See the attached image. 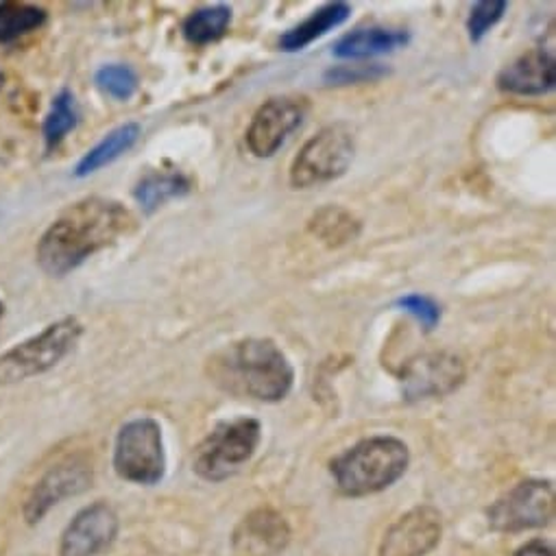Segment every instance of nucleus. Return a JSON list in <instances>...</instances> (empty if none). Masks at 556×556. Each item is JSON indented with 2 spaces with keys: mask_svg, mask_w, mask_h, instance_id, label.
<instances>
[{
  "mask_svg": "<svg viewBox=\"0 0 556 556\" xmlns=\"http://www.w3.org/2000/svg\"><path fill=\"white\" fill-rule=\"evenodd\" d=\"M129 210L105 197H86L66 207L42 233L36 255L45 273L64 277L131 227Z\"/></svg>",
  "mask_w": 556,
  "mask_h": 556,
  "instance_id": "f257e3e1",
  "label": "nucleus"
},
{
  "mask_svg": "<svg viewBox=\"0 0 556 556\" xmlns=\"http://www.w3.org/2000/svg\"><path fill=\"white\" fill-rule=\"evenodd\" d=\"M210 382L227 395L277 404L289 397L295 369L270 339H240L214 352L205 363Z\"/></svg>",
  "mask_w": 556,
  "mask_h": 556,
  "instance_id": "f03ea898",
  "label": "nucleus"
},
{
  "mask_svg": "<svg viewBox=\"0 0 556 556\" xmlns=\"http://www.w3.org/2000/svg\"><path fill=\"white\" fill-rule=\"evenodd\" d=\"M408 445L397 437H369L330 463L337 489L345 497H367L393 486L408 469Z\"/></svg>",
  "mask_w": 556,
  "mask_h": 556,
  "instance_id": "7ed1b4c3",
  "label": "nucleus"
},
{
  "mask_svg": "<svg viewBox=\"0 0 556 556\" xmlns=\"http://www.w3.org/2000/svg\"><path fill=\"white\" fill-rule=\"evenodd\" d=\"M260 441L262 424L253 417L218 421L197 445L192 469L205 482H223L253 458Z\"/></svg>",
  "mask_w": 556,
  "mask_h": 556,
  "instance_id": "20e7f679",
  "label": "nucleus"
},
{
  "mask_svg": "<svg viewBox=\"0 0 556 556\" xmlns=\"http://www.w3.org/2000/svg\"><path fill=\"white\" fill-rule=\"evenodd\" d=\"M84 324L64 317L0 356V384H18L58 367L81 341Z\"/></svg>",
  "mask_w": 556,
  "mask_h": 556,
  "instance_id": "39448f33",
  "label": "nucleus"
},
{
  "mask_svg": "<svg viewBox=\"0 0 556 556\" xmlns=\"http://www.w3.org/2000/svg\"><path fill=\"white\" fill-rule=\"evenodd\" d=\"M114 469L118 478L142 486H155L164 480V437L153 417L131 419L118 430L114 445Z\"/></svg>",
  "mask_w": 556,
  "mask_h": 556,
  "instance_id": "423d86ee",
  "label": "nucleus"
},
{
  "mask_svg": "<svg viewBox=\"0 0 556 556\" xmlns=\"http://www.w3.org/2000/svg\"><path fill=\"white\" fill-rule=\"evenodd\" d=\"M356 155V138L345 125H330L313 136L295 155L289 179L298 190L330 184L348 173Z\"/></svg>",
  "mask_w": 556,
  "mask_h": 556,
  "instance_id": "0eeeda50",
  "label": "nucleus"
},
{
  "mask_svg": "<svg viewBox=\"0 0 556 556\" xmlns=\"http://www.w3.org/2000/svg\"><path fill=\"white\" fill-rule=\"evenodd\" d=\"M556 497L549 480L528 478L508 489L486 508L489 528L504 534L545 528L554 519Z\"/></svg>",
  "mask_w": 556,
  "mask_h": 556,
  "instance_id": "6e6552de",
  "label": "nucleus"
},
{
  "mask_svg": "<svg viewBox=\"0 0 556 556\" xmlns=\"http://www.w3.org/2000/svg\"><path fill=\"white\" fill-rule=\"evenodd\" d=\"M306 114L308 101L304 97H273L264 101L244 131L247 149L260 160L273 157L304 125Z\"/></svg>",
  "mask_w": 556,
  "mask_h": 556,
  "instance_id": "1a4fd4ad",
  "label": "nucleus"
},
{
  "mask_svg": "<svg viewBox=\"0 0 556 556\" xmlns=\"http://www.w3.org/2000/svg\"><path fill=\"white\" fill-rule=\"evenodd\" d=\"M400 382L406 402L445 397L465 382V365L445 352L421 354L402 365Z\"/></svg>",
  "mask_w": 556,
  "mask_h": 556,
  "instance_id": "9d476101",
  "label": "nucleus"
},
{
  "mask_svg": "<svg viewBox=\"0 0 556 556\" xmlns=\"http://www.w3.org/2000/svg\"><path fill=\"white\" fill-rule=\"evenodd\" d=\"M92 465L79 456L53 465L31 489L25 502L27 523H40L49 510L68 497L81 495L92 486Z\"/></svg>",
  "mask_w": 556,
  "mask_h": 556,
  "instance_id": "9b49d317",
  "label": "nucleus"
},
{
  "mask_svg": "<svg viewBox=\"0 0 556 556\" xmlns=\"http://www.w3.org/2000/svg\"><path fill=\"white\" fill-rule=\"evenodd\" d=\"M443 536V517L434 506H415L384 532L378 556H428Z\"/></svg>",
  "mask_w": 556,
  "mask_h": 556,
  "instance_id": "f8f14e48",
  "label": "nucleus"
},
{
  "mask_svg": "<svg viewBox=\"0 0 556 556\" xmlns=\"http://www.w3.org/2000/svg\"><path fill=\"white\" fill-rule=\"evenodd\" d=\"M118 534V515L108 502H94L79 510L66 526L60 556H99Z\"/></svg>",
  "mask_w": 556,
  "mask_h": 556,
  "instance_id": "ddd939ff",
  "label": "nucleus"
},
{
  "mask_svg": "<svg viewBox=\"0 0 556 556\" xmlns=\"http://www.w3.org/2000/svg\"><path fill=\"white\" fill-rule=\"evenodd\" d=\"M291 526L273 508H255L242 517L231 536L236 556H277L291 543Z\"/></svg>",
  "mask_w": 556,
  "mask_h": 556,
  "instance_id": "4468645a",
  "label": "nucleus"
},
{
  "mask_svg": "<svg viewBox=\"0 0 556 556\" xmlns=\"http://www.w3.org/2000/svg\"><path fill=\"white\" fill-rule=\"evenodd\" d=\"M556 86V60L547 47L532 49L504 66L497 75V88L515 97H543Z\"/></svg>",
  "mask_w": 556,
  "mask_h": 556,
  "instance_id": "2eb2a0df",
  "label": "nucleus"
},
{
  "mask_svg": "<svg viewBox=\"0 0 556 556\" xmlns=\"http://www.w3.org/2000/svg\"><path fill=\"white\" fill-rule=\"evenodd\" d=\"M410 34L406 29H393L382 25L358 27L345 34L332 49V55L348 62H365L380 55L395 53L408 47Z\"/></svg>",
  "mask_w": 556,
  "mask_h": 556,
  "instance_id": "dca6fc26",
  "label": "nucleus"
},
{
  "mask_svg": "<svg viewBox=\"0 0 556 556\" xmlns=\"http://www.w3.org/2000/svg\"><path fill=\"white\" fill-rule=\"evenodd\" d=\"M350 16H352V8L348 3H341V0H337V3H328L319 10H315L300 25L285 31L277 45H280V51H285V53H300V51L308 49L313 42H317L319 38H324L330 31L345 25L350 21Z\"/></svg>",
  "mask_w": 556,
  "mask_h": 556,
  "instance_id": "f3484780",
  "label": "nucleus"
},
{
  "mask_svg": "<svg viewBox=\"0 0 556 556\" xmlns=\"http://www.w3.org/2000/svg\"><path fill=\"white\" fill-rule=\"evenodd\" d=\"M192 190V179L179 168H157L140 177L134 188V199L142 212L153 214L173 199H181Z\"/></svg>",
  "mask_w": 556,
  "mask_h": 556,
  "instance_id": "a211bd4d",
  "label": "nucleus"
},
{
  "mask_svg": "<svg viewBox=\"0 0 556 556\" xmlns=\"http://www.w3.org/2000/svg\"><path fill=\"white\" fill-rule=\"evenodd\" d=\"M142 136V127L138 123H125L116 129H112L103 140H99L75 166L73 175L84 179L90 177L94 173H99L101 168L114 164L118 157H123L125 153H129L136 142Z\"/></svg>",
  "mask_w": 556,
  "mask_h": 556,
  "instance_id": "6ab92c4d",
  "label": "nucleus"
},
{
  "mask_svg": "<svg viewBox=\"0 0 556 556\" xmlns=\"http://www.w3.org/2000/svg\"><path fill=\"white\" fill-rule=\"evenodd\" d=\"M308 231L324 244L337 249V247L354 242L361 236L363 220L352 210L330 203V205L319 207L311 216Z\"/></svg>",
  "mask_w": 556,
  "mask_h": 556,
  "instance_id": "aec40b11",
  "label": "nucleus"
},
{
  "mask_svg": "<svg viewBox=\"0 0 556 556\" xmlns=\"http://www.w3.org/2000/svg\"><path fill=\"white\" fill-rule=\"evenodd\" d=\"M231 25V8L205 5L186 16L181 23V36L192 47H207L225 38Z\"/></svg>",
  "mask_w": 556,
  "mask_h": 556,
  "instance_id": "412c9836",
  "label": "nucleus"
},
{
  "mask_svg": "<svg viewBox=\"0 0 556 556\" xmlns=\"http://www.w3.org/2000/svg\"><path fill=\"white\" fill-rule=\"evenodd\" d=\"M49 14L29 3H14V0H8V3H0V45H10L16 42L47 25Z\"/></svg>",
  "mask_w": 556,
  "mask_h": 556,
  "instance_id": "4be33fe9",
  "label": "nucleus"
},
{
  "mask_svg": "<svg viewBox=\"0 0 556 556\" xmlns=\"http://www.w3.org/2000/svg\"><path fill=\"white\" fill-rule=\"evenodd\" d=\"M77 125H79L77 99L71 90H62L53 99L51 110L42 123V138H45L47 151H55L68 138V134L77 129Z\"/></svg>",
  "mask_w": 556,
  "mask_h": 556,
  "instance_id": "5701e85b",
  "label": "nucleus"
},
{
  "mask_svg": "<svg viewBox=\"0 0 556 556\" xmlns=\"http://www.w3.org/2000/svg\"><path fill=\"white\" fill-rule=\"evenodd\" d=\"M97 88L116 101H129L138 92V75L125 64H105L94 75Z\"/></svg>",
  "mask_w": 556,
  "mask_h": 556,
  "instance_id": "b1692460",
  "label": "nucleus"
},
{
  "mask_svg": "<svg viewBox=\"0 0 556 556\" xmlns=\"http://www.w3.org/2000/svg\"><path fill=\"white\" fill-rule=\"evenodd\" d=\"M506 10H508V3H504V0H480V3H476L469 10V16L465 21L469 40L473 45H480L489 36V31L500 25Z\"/></svg>",
  "mask_w": 556,
  "mask_h": 556,
  "instance_id": "393cba45",
  "label": "nucleus"
},
{
  "mask_svg": "<svg viewBox=\"0 0 556 556\" xmlns=\"http://www.w3.org/2000/svg\"><path fill=\"white\" fill-rule=\"evenodd\" d=\"M389 75V68L382 64H365V62H354V64H339L326 71L324 84L326 86H356V84H374L380 81Z\"/></svg>",
  "mask_w": 556,
  "mask_h": 556,
  "instance_id": "a878e982",
  "label": "nucleus"
},
{
  "mask_svg": "<svg viewBox=\"0 0 556 556\" xmlns=\"http://www.w3.org/2000/svg\"><path fill=\"white\" fill-rule=\"evenodd\" d=\"M395 308L406 313L408 317H413L421 326L424 332H432L441 324V317H443L441 306L424 293L402 295L400 300H395Z\"/></svg>",
  "mask_w": 556,
  "mask_h": 556,
  "instance_id": "bb28decb",
  "label": "nucleus"
},
{
  "mask_svg": "<svg viewBox=\"0 0 556 556\" xmlns=\"http://www.w3.org/2000/svg\"><path fill=\"white\" fill-rule=\"evenodd\" d=\"M513 556H556V552H554L552 543H547L543 539H532L526 545L517 547Z\"/></svg>",
  "mask_w": 556,
  "mask_h": 556,
  "instance_id": "cd10ccee",
  "label": "nucleus"
},
{
  "mask_svg": "<svg viewBox=\"0 0 556 556\" xmlns=\"http://www.w3.org/2000/svg\"><path fill=\"white\" fill-rule=\"evenodd\" d=\"M3 315H5V304L0 302V319H3Z\"/></svg>",
  "mask_w": 556,
  "mask_h": 556,
  "instance_id": "c85d7f7f",
  "label": "nucleus"
}]
</instances>
